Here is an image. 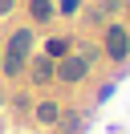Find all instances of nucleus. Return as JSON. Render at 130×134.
Listing matches in <instances>:
<instances>
[{
	"instance_id": "obj_9",
	"label": "nucleus",
	"mask_w": 130,
	"mask_h": 134,
	"mask_svg": "<svg viewBox=\"0 0 130 134\" xmlns=\"http://www.w3.org/2000/svg\"><path fill=\"white\" fill-rule=\"evenodd\" d=\"M12 4H16V0H0V16H8V12H12Z\"/></svg>"
},
{
	"instance_id": "obj_12",
	"label": "nucleus",
	"mask_w": 130,
	"mask_h": 134,
	"mask_svg": "<svg viewBox=\"0 0 130 134\" xmlns=\"http://www.w3.org/2000/svg\"><path fill=\"white\" fill-rule=\"evenodd\" d=\"M0 57H4V49H0Z\"/></svg>"
},
{
	"instance_id": "obj_7",
	"label": "nucleus",
	"mask_w": 130,
	"mask_h": 134,
	"mask_svg": "<svg viewBox=\"0 0 130 134\" xmlns=\"http://www.w3.org/2000/svg\"><path fill=\"white\" fill-rule=\"evenodd\" d=\"M29 16L37 20V25L53 20V0H29Z\"/></svg>"
},
{
	"instance_id": "obj_4",
	"label": "nucleus",
	"mask_w": 130,
	"mask_h": 134,
	"mask_svg": "<svg viewBox=\"0 0 130 134\" xmlns=\"http://www.w3.org/2000/svg\"><path fill=\"white\" fill-rule=\"evenodd\" d=\"M24 69H29L32 85H49V81H53V69H57V61H53V57H45V53H32Z\"/></svg>"
},
{
	"instance_id": "obj_10",
	"label": "nucleus",
	"mask_w": 130,
	"mask_h": 134,
	"mask_svg": "<svg viewBox=\"0 0 130 134\" xmlns=\"http://www.w3.org/2000/svg\"><path fill=\"white\" fill-rule=\"evenodd\" d=\"M0 106H4V90H0Z\"/></svg>"
},
{
	"instance_id": "obj_1",
	"label": "nucleus",
	"mask_w": 130,
	"mask_h": 134,
	"mask_svg": "<svg viewBox=\"0 0 130 134\" xmlns=\"http://www.w3.org/2000/svg\"><path fill=\"white\" fill-rule=\"evenodd\" d=\"M0 49H4V57H0V73H4V77H20L24 65H29V57H32V29H16Z\"/></svg>"
},
{
	"instance_id": "obj_5",
	"label": "nucleus",
	"mask_w": 130,
	"mask_h": 134,
	"mask_svg": "<svg viewBox=\"0 0 130 134\" xmlns=\"http://www.w3.org/2000/svg\"><path fill=\"white\" fill-rule=\"evenodd\" d=\"M32 118H37L41 126H57V118H61V106H57L53 98H45V102H37V106H32Z\"/></svg>"
},
{
	"instance_id": "obj_3",
	"label": "nucleus",
	"mask_w": 130,
	"mask_h": 134,
	"mask_svg": "<svg viewBox=\"0 0 130 134\" xmlns=\"http://www.w3.org/2000/svg\"><path fill=\"white\" fill-rule=\"evenodd\" d=\"M102 41H106V57L110 61H126L130 57V29L126 25H110Z\"/></svg>"
},
{
	"instance_id": "obj_11",
	"label": "nucleus",
	"mask_w": 130,
	"mask_h": 134,
	"mask_svg": "<svg viewBox=\"0 0 130 134\" xmlns=\"http://www.w3.org/2000/svg\"><path fill=\"white\" fill-rule=\"evenodd\" d=\"M126 16H130V0H126Z\"/></svg>"
},
{
	"instance_id": "obj_6",
	"label": "nucleus",
	"mask_w": 130,
	"mask_h": 134,
	"mask_svg": "<svg viewBox=\"0 0 130 134\" xmlns=\"http://www.w3.org/2000/svg\"><path fill=\"white\" fill-rule=\"evenodd\" d=\"M57 126H61V134H77L81 126H85V118H81L77 110H61V118H57Z\"/></svg>"
},
{
	"instance_id": "obj_8",
	"label": "nucleus",
	"mask_w": 130,
	"mask_h": 134,
	"mask_svg": "<svg viewBox=\"0 0 130 134\" xmlns=\"http://www.w3.org/2000/svg\"><path fill=\"white\" fill-rule=\"evenodd\" d=\"M65 53H69V37H49V45H45V57L61 61Z\"/></svg>"
},
{
	"instance_id": "obj_2",
	"label": "nucleus",
	"mask_w": 130,
	"mask_h": 134,
	"mask_svg": "<svg viewBox=\"0 0 130 134\" xmlns=\"http://www.w3.org/2000/svg\"><path fill=\"white\" fill-rule=\"evenodd\" d=\"M85 73H89V61L77 57V53H65V57L57 61V69H53V77H57V81H65V85L85 81Z\"/></svg>"
}]
</instances>
